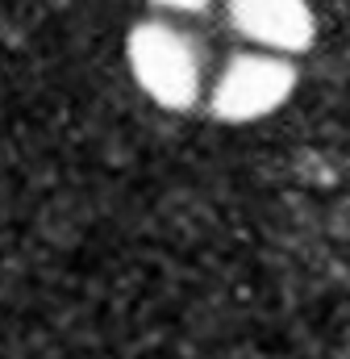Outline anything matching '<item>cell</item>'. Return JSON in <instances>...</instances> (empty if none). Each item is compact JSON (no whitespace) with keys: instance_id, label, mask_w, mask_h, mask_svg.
Listing matches in <instances>:
<instances>
[{"instance_id":"6da1fadb","label":"cell","mask_w":350,"mask_h":359,"mask_svg":"<svg viewBox=\"0 0 350 359\" xmlns=\"http://www.w3.org/2000/svg\"><path fill=\"white\" fill-rule=\"evenodd\" d=\"M130 72L138 88L163 109H188L200 92V55L192 38H183L175 25L142 21L130 34Z\"/></svg>"},{"instance_id":"7a4b0ae2","label":"cell","mask_w":350,"mask_h":359,"mask_svg":"<svg viewBox=\"0 0 350 359\" xmlns=\"http://www.w3.org/2000/svg\"><path fill=\"white\" fill-rule=\"evenodd\" d=\"M296 88L292 63L275 55H238L213 88V113L221 121H255L275 113Z\"/></svg>"},{"instance_id":"277c9868","label":"cell","mask_w":350,"mask_h":359,"mask_svg":"<svg viewBox=\"0 0 350 359\" xmlns=\"http://www.w3.org/2000/svg\"><path fill=\"white\" fill-rule=\"evenodd\" d=\"M155 4H163V8H179V13H200L209 0H155Z\"/></svg>"},{"instance_id":"3957f363","label":"cell","mask_w":350,"mask_h":359,"mask_svg":"<svg viewBox=\"0 0 350 359\" xmlns=\"http://www.w3.org/2000/svg\"><path fill=\"white\" fill-rule=\"evenodd\" d=\"M234 25L271 50H304L313 42V13L304 0H230Z\"/></svg>"}]
</instances>
